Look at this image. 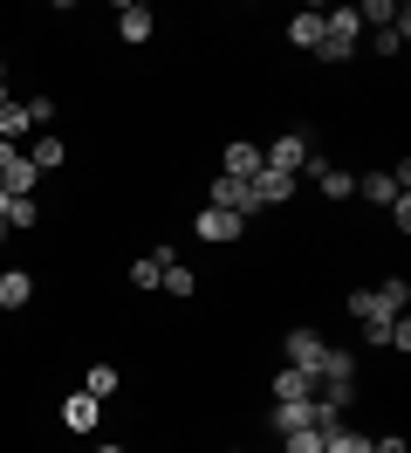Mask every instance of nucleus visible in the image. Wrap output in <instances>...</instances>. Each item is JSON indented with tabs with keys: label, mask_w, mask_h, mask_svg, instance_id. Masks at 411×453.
Returning <instances> with one entry per match:
<instances>
[{
	"label": "nucleus",
	"mask_w": 411,
	"mask_h": 453,
	"mask_svg": "<svg viewBox=\"0 0 411 453\" xmlns=\"http://www.w3.org/2000/svg\"><path fill=\"white\" fill-rule=\"evenodd\" d=\"M288 193H295V179H288V172H268V165L254 172V199H261V206H281Z\"/></svg>",
	"instance_id": "10"
},
{
	"label": "nucleus",
	"mask_w": 411,
	"mask_h": 453,
	"mask_svg": "<svg viewBox=\"0 0 411 453\" xmlns=\"http://www.w3.org/2000/svg\"><path fill=\"white\" fill-rule=\"evenodd\" d=\"M405 35H411V7L398 14V21H391V28L370 35V49H377V56H398V49H405Z\"/></svg>",
	"instance_id": "18"
},
{
	"label": "nucleus",
	"mask_w": 411,
	"mask_h": 453,
	"mask_svg": "<svg viewBox=\"0 0 411 453\" xmlns=\"http://www.w3.org/2000/svg\"><path fill=\"white\" fill-rule=\"evenodd\" d=\"M27 124H55V96H27Z\"/></svg>",
	"instance_id": "26"
},
{
	"label": "nucleus",
	"mask_w": 411,
	"mask_h": 453,
	"mask_svg": "<svg viewBox=\"0 0 411 453\" xmlns=\"http://www.w3.org/2000/svg\"><path fill=\"white\" fill-rule=\"evenodd\" d=\"M206 206H226V213H261V199H254V179H233V172H226V179H213V193H206Z\"/></svg>",
	"instance_id": "2"
},
{
	"label": "nucleus",
	"mask_w": 411,
	"mask_h": 453,
	"mask_svg": "<svg viewBox=\"0 0 411 453\" xmlns=\"http://www.w3.org/2000/svg\"><path fill=\"white\" fill-rule=\"evenodd\" d=\"M96 412H103V398H89V392H69V398H62V426H69V433H89Z\"/></svg>",
	"instance_id": "7"
},
{
	"label": "nucleus",
	"mask_w": 411,
	"mask_h": 453,
	"mask_svg": "<svg viewBox=\"0 0 411 453\" xmlns=\"http://www.w3.org/2000/svg\"><path fill=\"white\" fill-rule=\"evenodd\" d=\"M350 378H356V357L329 343V350H323V365H316V385H350Z\"/></svg>",
	"instance_id": "9"
},
{
	"label": "nucleus",
	"mask_w": 411,
	"mask_h": 453,
	"mask_svg": "<svg viewBox=\"0 0 411 453\" xmlns=\"http://www.w3.org/2000/svg\"><path fill=\"white\" fill-rule=\"evenodd\" d=\"M281 440H288V453H323L329 433H316V426H295V433H281Z\"/></svg>",
	"instance_id": "25"
},
{
	"label": "nucleus",
	"mask_w": 411,
	"mask_h": 453,
	"mask_svg": "<svg viewBox=\"0 0 411 453\" xmlns=\"http://www.w3.org/2000/svg\"><path fill=\"white\" fill-rule=\"evenodd\" d=\"M308 151H316V144L301 138V131H288V138H274L268 151H261V165H268V172H288V179H295V172L308 165Z\"/></svg>",
	"instance_id": "3"
},
{
	"label": "nucleus",
	"mask_w": 411,
	"mask_h": 453,
	"mask_svg": "<svg viewBox=\"0 0 411 453\" xmlns=\"http://www.w3.org/2000/svg\"><path fill=\"white\" fill-rule=\"evenodd\" d=\"M96 453H124V447H96Z\"/></svg>",
	"instance_id": "29"
},
{
	"label": "nucleus",
	"mask_w": 411,
	"mask_h": 453,
	"mask_svg": "<svg viewBox=\"0 0 411 453\" xmlns=\"http://www.w3.org/2000/svg\"><path fill=\"white\" fill-rule=\"evenodd\" d=\"M323 330H288V371H308L316 378V365H323Z\"/></svg>",
	"instance_id": "5"
},
{
	"label": "nucleus",
	"mask_w": 411,
	"mask_h": 453,
	"mask_svg": "<svg viewBox=\"0 0 411 453\" xmlns=\"http://www.w3.org/2000/svg\"><path fill=\"white\" fill-rule=\"evenodd\" d=\"M274 398H316V378H308V371H274Z\"/></svg>",
	"instance_id": "16"
},
{
	"label": "nucleus",
	"mask_w": 411,
	"mask_h": 453,
	"mask_svg": "<svg viewBox=\"0 0 411 453\" xmlns=\"http://www.w3.org/2000/svg\"><path fill=\"white\" fill-rule=\"evenodd\" d=\"M62 158H69V144L55 138V131H42V138L27 144V165H34V172H55V165H62Z\"/></svg>",
	"instance_id": "12"
},
{
	"label": "nucleus",
	"mask_w": 411,
	"mask_h": 453,
	"mask_svg": "<svg viewBox=\"0 0 411 453\" xmlns=\"http://www.w3.org/2000/svg\"><path fill=\"white\" fill-rule=\"evenodd\" d=\"M226 172H233V179H254V172H261V144L233 138V144H226Z\"/></svg>",
	"instance_id": "13"
},
{
	"label": "nucleus",
	"mask_w": 411,
	"mask_h": 453,
	"mask_svg": "<svg viewBox=\"0 0 411 453\" xmlns=\"http://www.w3.org/2000/svg\"><path fill=\"white\" fill-rule=\"evenodd\" d=\"M164 261H171V248H151V255H144V261H131V288H158Z\"/></svg>",
	"instance_id": "14"
},
{
	"label": "nucleus",
	"mask_w": 411,
	"mask_h": 453,
	"mask_svg": "<svg viewBox=\"0 0 411 453\" xmlns=\"http://www.w3.org/2000/svg\"><path fill=\"white\" fill-rule=\"evenodd\" d=\"M117 385H124V378H117V365H89V378H82V392H89V398H110Z\"/></svg>",
	"instance_id": "20"
},
{
	"label": "nucleus",
	"mask_w": 411,
	"mask_h": 453,
	"mask_svg": "<svg viewBox=\"0 0 411 453\" xmlns=\"http://www.w3.org/2000/svg\"><path fill=\"white\" fill-rule=\"evenodd\" d=\"M14 158H21V151H14V144H0V172H7V165H14Z\"/></svg>",
	"instance_id": "27"
},
{
	"label": "nucleus",
	"mask_w": 411,
	"mask_h": 453,
	"mask_svg": "<svg viewBox=\"0 0 411 453\" xmlns=\"http://www.w3.org/2000/svg\"><path fill=\"white\" fill-rule=\"evenodd\" d=\"M0 220H7V234H14V226H34V220H42V206H34V199H7V213H0Z\"/></svg>",
	"instance_id": "24"
},
{
	"label": "nucleus",
	"mask_w": 411,
	"mask_h": 453,
	"mask_svg": "<svg viewBox=\"0 0 411 453\" xmlns=\"http://www.w3.org/2000/svg\"><path fill=\"white\" fill-rule=\"evenodd\" d=\"M192 234H199V241H233V234H247V220H240V213H226V206H199Z\"/></svg>",
	"instance_id": "4"
},
{
	"label": "nucleus",
	"mask_w": 411,
	"mask_h": 453,
	"mask_svg": "<svg viewBox=\"0 0 411 453\" xmlns=\"http://www.w3.org/2000/svg\"><path fill=\"white\" fill-rule=\"evenodd\" d=\"M0 62H7V49H0Z\"/></svg>",
	"instance_id": "31"
},
{
	"label": "nucleus",
	"mask_w": 411,
	"mask_h": 453,
	"mask_svg": "<svg viewBox=\"0 0 411 453\" xmlns=\"http://www.w3.org/2000/svg\"><path fill=\"white\" fill-rule=\"evenodd\" d=\"M0 241H7V220H0Z\"/></svg>",
	"instance_id": "30"
},
{
	"label": "nucleus",
	"mask_w": 411,
	"mask_h": 453,
	"mask_svg": "<svg viewBox=\"0 0 411 453\" xmlns=\"http://www.w3.org/2000/svg\"><path fill=\"white\" fill-rule=\"evenodd\" d=\"M288 42H295V49H316V42H323V7L295 14V21H288Z\"/></svg>",
	"instance_id": "15"
},
{
	"label": "nucleus",
	"mask_w": 411,
	"mask_h": 453,
	"mask_svg": "<svg viewBox=\"0 0 411 453\" xmlns=\"http://www.w3.org/2000/svg\"><path fill=\"white\" fill-rule=\"evenodd\" d=\"M363 42V21H356V7H323V42H316V56L323 62H343Z\"/></svg>",
	"instance_id": "1"
},
{
	"label": "nucleus",
	"mask_w": 411,
	"mask_h": 453,
	"mask_svg": "<svg viewBox=\"0 0 411 453\" xmlns=\"http://www.w3.org/2000/svg\"><path fill=\"white\" fill-rule=\"evenodd\" d=\"M398 14H405L398 0H363V7H356V21H370V28H391Z\"/></svg>",
	"instance_id": "22"
},
{
	"label": "nucleus",
	"mask_w": 411,
	"mask_h": 453,
	"mask_svg": "<svg viewBox=\"0 0 411 453\" xmlns=\"http://www.w3.org/2000/svg\"><path fill=\"white\" fill-rule=\"evenodd\" d=\"M405 186H411L405 165H398V172H363V179H356V193H363V199H377V206H391V199L405 193Z\"/></svg>",
	"instance_id": "6"
},
{
	"label": "nucleus",
	"mask_w": 411,
	"mask_h": 453,
	"mask_svg": "<svg viewBox=\"0 0 411 453\" xmlns=\"http://www.w3.org/2000/svg\"><path fill=\"white\" fill-rule=\"evenodd\" d=\"M274 426H281V433L308 426V398H281V405H274Z\"/></svg>",
	"instance_id": "23"
},
{
	"label": "nucleus",
	"mask_w": 411,
	"mask_h": 453,
	"mask_svg": "<svg viewBox=\"0 0 411 453\" xmlns=\"http://www.w3.org/2000/svg\"><path fill=\"white\" fill-rule=\"evenodd\" d=\"M323 453H370V433H350V426H336L323 440Z\"/></svg>",
	"instance_id": "21"
},
{
	"label": "nucleus",
	"mask_w": 411,
	"mask_h": 453,
	"mask_svg": "<svg viewBox=\"0 0 411 453\" xmlns=\"http://www.w3.org/2000/svg\"><path fill=\"white\" fill-rule=\"evenodd\" d=\"M27 131H34V124H27V104H14V96H7V104H0V144L27 138Z\"/></svg>",
	"instance_id": "17"
},
{
	"label": "nucleus",
	"mask_w": 411,
	"mask_h": 453,
	"mask_svg": "<svg viewBox=\"0 0 411 453\" xmlns=\"http://www.w3.org/2000/svg\"><path fill=\"white\" fill-rule=\"evenodd\" d=\"M117 35H124V42H151V7H144V0H124V7H117Z\"/></svg>",
	"instance_id": "8"
},
{
	"label": "nucleus",
	"mask_w": 411,
	"mask_h": 453,
	"mask_svg": "<svg viewBox=\"0 0 411 453\" xmlns=\"http://www.w3.org/2000/svg\"><path fill=\"white\" fill-rule=\"evenodd\" d=\"M158 288H164V296H192L199 282H192V268H186V261L171 255V261H164V275H158Z\"/></svg>",
	"instance_id": "19"
},
{
	"label": "nucleus",
	"mask_w": 411,
	"mask_h": 453,
	"mask_svg": "<svg viewBox=\"0 0 411 453\" xmlns=\"http://www.w3.org/2000/svg\"><path fill=\"white\" fill-rule=\"evenodd\" d=\"M0 104H7V76H0Z\"/></svg>",
	"instance_id": "28"
},
{
	"label": "nucleus",
	"mask_w": 411,
	"mask_h": 453,
	"mask_svg": "<svg viewBox=\"0 0 411 453\" xmlns=\"http://www.w3.org/2000/svg\"><path fill=\"white\" fill-rule=\"evenodd\" d=\"M27 296H34V275H27V268H7V275H0V310H27Z\"/></svg>",
	"instance_id": "11"
}]
</instances>
